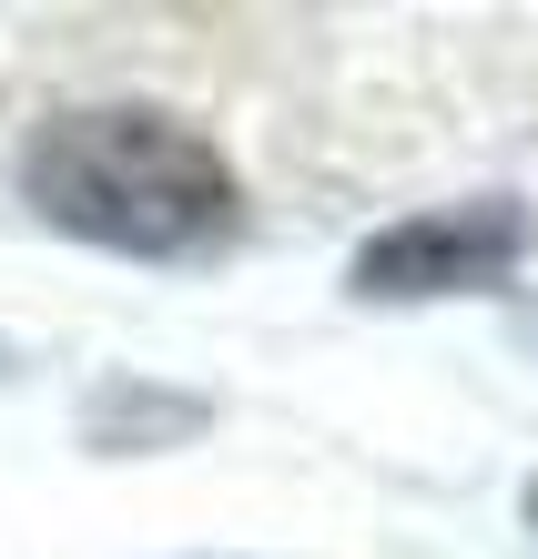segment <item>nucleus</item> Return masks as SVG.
Instances as JSON below:
<instances>
[{"mask_svg": "<svg viewBox=\"0 0 538 559\" xmlns=\"http://www.w3.org/2000/svg\"><path fill=\"white\" fill-rule=\"evenodd\" d=\"M21 193L41 204L61 235L112 245V254H204L234 235V163L193 133V122L153 103H103L61 112L21 153Z\"/></svg>", "mask_w": 538, "mask_h": 559, "instance_id": "obj_1", "label": "nucleus"}, {"mask_svg": "<svg viewBox=\"0 0 538 559\" xmlns=\"http://www.w3.org/2000/svg\"><path fill=\"white\" fill-rule=\"evenodd\" d=\"M538 245V224L518 193H478V204H437V214H407L386 235L356 245L346 285L366 306H417V295H478L498 275H518V254Z\"/></svg>", "mask_w": 538, "mask_h": 559, "instance_id": "obj_2", "label": "nucleus"}, {"mask_svg": "<svg viewBox=\"0 0 538 559\" xmlns=\"http://www.w3.org/2000/svg\"><path fill=\"white\" fill-rule=\"evenodd\" d=\"M528 530H538V488H528Z\"/></svg>", "mask_w": 538, "mask_h": 559, "instance_id": "obj_3", "label": "nucleus"}]
</instances>
